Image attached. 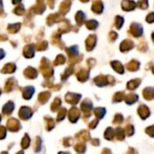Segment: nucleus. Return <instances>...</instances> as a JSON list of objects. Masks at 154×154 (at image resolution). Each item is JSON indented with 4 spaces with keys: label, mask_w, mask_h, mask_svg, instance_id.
I'll return each mask as SVG.
<instances>
[{
    "label": "nucleus",
    "mask_w": 154,
    "mask_h": 154,
    "mask_svg": "<svg viewBox=\"0 0 154 154\" xmlns=\"http://www.w3.org/2000/svg\"><path fill=\"white\" fill-rule=\"evenodd\" d=\"M124 97H125V94L123 92L116 93L115 96V101H121L122 99H124Z\"/></svg>",
    "instance_id": "obj_19"
},
{
    "label": "nucleus",
    "mask_w": 154,
    "mask_h": 154,
    "mask_svg": "<svg viewBox=\"0 0 154 154\" xmlns=\"http://www.w3.org/2000/svg\"><path fill=\"white\" fill-rule=\"evenodd\" d=\"M33 92H34L33 88H31V87L26 88L23 90V97H24V98H26V99L31 98V97L32 96Z\"/></svg>",
    "instance_id": "obj_6"
},
{
    "label": "nucleus",
    "mask_w": 154,
    "mask_h": 154,
    "mask_svg": "<svg viewBox=\"0 0 154 154\" xmlns=\"http://www.w3.org/2000/svg\"><path fill=\"white\" fill-rule=\"evenodd\" d=\"M140 116L143 118V119H145L147 118L149 116H150V111H149V108L143 105H142L140 107H139V111H138Z\"/></svg>",
    "instance_id": "obj_5"
},
{
    "label": "nucleus",
    "mask_w": 154,
    "mask_h": 154,
    "mask_svg": "<svg viewBox=\"0 0 154 154\" xmlns=\"http://www.w3.org/2000/svg\"><path fill=\"white\" fill-rule=\"evenodd\" d=\"M32 115V109L29 108V107H22L20 109V112H19V116L22 118V119H29Z\"/></svg>",
    "instance_id": "obj_1"
},
{
    "label": "nucleus",
    "mask_w": 154,
    "mask_h": 154,
    "mask_svg": "<svg viewBox=\"0 0 154 154\" xmlns=\"http://www.w3.org/2000/svg\"><path fill=\"white\" fill-rule=\"evenodd\" d=\"M0 120H1V116H0Z\"/></svg>",
    "instance_id": "obj_29"
},
{
    "label": "nucleus",
    "mask_w": 154,
    "mask_h": 154,
    "mask_svg": "<svg viewBox=\"0 0 154 154\" xmlns=\"http://www.w3.org/2000/svg\"><path fill=\"white\" fill-rule=\"evenodd\" d=\"M66 114H67V111H66V109H62V110H60V114H59V116H58V121H60V120H62V119L65 117Z\"/></svg>",
    "instance_id": "obj_21"
},
{
    "label": "nucleus",
    "mask_w": 154,
    "mask_h": 154,
    "mask_svg": "<svg viewBox=\"0 0 154 154\" xmlns=\"http://www.w3.org/2000/svg\"><path fill=\"white\" fill-rule=\"evenodd\" d=\"M60 154H69V153H64V152H60Z\"/></svg>",
    "instance_id": "obj_26"
},
{
    "label": "nucleus",
    "mask_w": 154,
    "mask_h": 154,
    "mask_svg": "<svg viewBox=\"0 0 154 154\" xmlns=\"http://www.w3.org/2000/svg\"><path fill=\"white\" fill-rule=\"evenodd\" d=\"M140 84V80H134V81H130V83L128 84V88L129 89H134L135 88H137Z\"/></svg>",
    "instance_id": "obj_16"
},
{
    "label": "nucleus",
    "mask_w": 154,
    "mask_h": 154,
    "mask_svg": "<svg viewBox=\"0 0 154 154\" xmlns=\"http://www.w3.org/2000/svg\"><path fill=\"white\" fill-rule=\"evenodd\" d=\"M18 154H23V152H19V153Z\"/></svg>",
    "instance_id": "obj_28"
},
{
    "label": "nucleus",
    "mask_w": 154,
    "mask_h": 154,
    "mask_svg": "<svg viewBox=\"0 0 154 154\" xmlns=\"http://www.w3.org/2000/svg\"><path fill=\"white\" fill-rule=\"evenodd\" d=\"M97 125V120L96 119V120H94V121L89 125V127H90V128H95Z\"/></svg>",
    "instance_id": "obj_25"
},
{
    "label": "nucleus",
    "mask_w": 154,
    "mask_h": 154,
    "mask_svg": "<svg viewBox=\"0 0 154 154\" xmlns=\"http://www.w3.org/2000/svg\"><path fill=\"white\" fill-rule=\"evenodd\" d=\"M1 154H7V153H6V152H2Z\"/></svg>",
    "instance_id": "obj_27"
},
{
    "label": "nucleus",
    "mask_w": 154,
    "mask_h": 154,
    "mask_svg": "<svg viewBox=\"0 0 154 154\" xmlns=\"http://www.w3.org/2000/svg\"><path fill=\"white\" fill-rule=\"evenodd\" d=\"M125 133H124V131L121 129V128H118L117 130H116V137H117V139L118 140H120V141H122L124 138H125Z\"/></svg>",
    "instance_id": "obj_17"
},
{
    "label": "nucleus",
    "mask_w": 154,
    "mask_h": 154,
    "mask_svg": "<svg viewBox=\"0 0 154 154\" xmlns=\"http://www.w3.org/2000/svg\"><path fill=\"white\" fill-rule=\"evenodd\" d=\"M0 94H1V91H0Z\"/></svg>",
    "instance_id": "obj_30"
},
{
    "label": "nucleus",
    "mask_w": 154,
    "mask_h": 154,
    "mask_svg": "<svg viewBox=\"0 0 154 154\" xmlns=\"http://www.w3.org/2000/svg\"><path fill=\"white\" fill-rule=\"evenodd\" d=\"M7 127H8V129H9L10 131L15 132V131H18V130H19V128H20V124H19V122H18L16 119L12 118V119H10V120L8 121V123H7Z\"/></svg>",
    "instance_id": "obj_2"
},
{
    "label": "nucleus",
    "mask_w": 154,
    "mask_h": 154,
    "mask_svg": "<svg viewBox=\"0 0 154 154\" xmlns=\"http://www.w3.org/2000/svg\"><path fill=\"white\" fill-rule=\"evenodd\" d=\"M125 100L126 101V103L128 105H131V104H133L138 100V97L136 95H129L126 97H125Z\"/></svg>",
    "instance_id": "obj_10"
},
{
    "label": "nucleus",
    "mask_w": 154,
    "mask_h": 154,
    "mask_svg": "<svg viewBox=\"0 0 154 154\" xmlns=\"http://www.w3.org/2000/svg\"><path fill=\"white\" fill-rule=\"evenodd\" d=\"M78 137H80V139H83L84 141H88V140H89V138H90L89 134H88V132H86V131H83V132H81L80 134H78Z\"/></svg>",
    "instance_id": "obj_13"
},
{
    "label": "nucleus",
    "mask_w": 154,
    "mask_h": 154,
    "mask_svg": "<svg viewBox=\"0 0 154 154\" xmlns=\"http://www.w3.org/2000/svg\"><path fill=\"white\" fill-rule=\"evenodd\" d=\"M50 96H51V94H50L49 92H42V93L40 94L38 99H39V101H40L41 103H45V102L49 99Z\"/></svg>",
    "instance_id": "obj_8"
},
{
    "label": "nucleus",
    "mask_w": 154,
    "mask_h": 154,
    "mask_svg": "<svg viewBox=\"0 0 154 154\" xmlns=\"http://www.w3.org/2000/svg\"><path fill=\"white\" fill-rule=\"evenodd\" d=\"M106 114V110L104 108H97L95 110V115L98 119H101Z\"/></svg>",
    "instance_id": "obj_11"
},
{
    "label": "nucleus",
    "mask_w": 154,
    "mask_h": 154,
    "mask_svg": "<svg viewBox=\"0 0 154 154\" xmlns=\"http://www.w3.org/2000/svg\"><path fill=\"white\" fill-rule=\"evenodd\" d=\"M80 99V95H77V94H73V93H69L66 96V101L69 102L71 105H76L79 100Z\"/></svg>",
    "instance_id": "obj_3"
},
{
    "label": "nucleus",
    "mask_w": 154,
    "mask_h": 154,
    "mask_svg": "<svg viewBox=\"0 0 154 154\" xmlns=\"http://www.w3.org/2000/svg\"><path fill=\"white\" fill-rule=\"evenodd\" d=\"M79 112L78 109L76 108H71L69 112V119L72 122V123H75L77 122V120L79 119Z\"/></svg>",
    "instance_id": "obj_4"
},
{
    "label": "nucleus",
    "mask_w": 154,
    "mask_h": 154,
    "mask_svg": "<svg viewBox=\"0 0 154 154\" xmlns=\"http://www.w3.org/2000/svg\"><path fill=\"white\" fill-rule=\"evenodd\" d=\"M143 95H144V97L148 100H151L153 98V89L152 88H146L144 91H143Z\"/></svg>",
    "instance_id": "obj_9"
},
{
    "label": "nucleus",
    "mask_w": 154,
    "mask_h": 154,
    "mask_svg": "<svg viewBox=\"0 0 154 154\" xmlns=\"http://www.w3.org/2000/svg\"><path fill=\"white\" fill-rule=\"evenodd\" d=\"M125 133H126L127 135H132L134 134V127H133V125H128L126 127L125 131Z\"/></svg>",
    "instance_id": "obj_20"
},
{
    "label": "nucleus",
    "mask_w": 154,
    "mask_h": 154,
    "mask_svg": "<svg viewBox=\"0 0 154 154\" xmlns=\"http://www.w3.org/2000/svg\"><path fill=\"white\" fill-rule=\"evenodd\" d=\"M47 122H48V130H51L52 127H54V122H53V120L52 119H50V118H48L47 119Z\"/></svg>",
    "instance_id": "obj_23"
},
{
    "label": "nucleus",
    "mask_w": 154,
    "mask_h": 154,
    "mask_svg": "<svg viewBox=\"0 0 154 154\" xmlns=\"http://www.w3.org/2000/svg\"><path fill=\"white\" fill-rule=\"evenodd\" d=\"M60 104H61V101H60L59 98H56V99L54 100V102L52 103V105H51V109H52L53 111L57 110V109L60 106Z\"/></svg>",
    "instance_id": "obj_14"
},
{
    "label": "nucleus",
    "mask_w": 154,
    "mask_h": 154,
    "mask_svg": "<svg viewBox=\"0 0 154 154\" xmlns=\"http://www.w3.org/2000/svg\"><path fill=\"white\" fill-rule=\"evenodd\" d=\"M114 135H115L114 130L111 129V128H108V129L106 130V134H105V136H106V138L107 140H112L113 137H114Z\"/></svg>",
    "instance_id": "obj_12"
},
{
    "label": "nucleus",
    "mask_w": 154,
    "mask_h": 154,
    "mask_svg": "<svg viewBox=\"0 0 154 154\" xmlns=\"http://www.w3.org/2000/svg\"><path fill=\"white\" fill-rule=\"evenodd\" d=\"M123 122V116L121 115H117L114 120V124H121Z\"/></svg>",
    "instance_id": "obj_22"
},
{
    "label": "nucleus",
    "mask_w": 154,
    "mask_h": 154,
    "mask_svg": "<svg viewBox=\"0 0 154 154\" xmlns=\"http://www.w3.org/2000/svg\"><path fill=\"white\" fill-rule=\"evenodd\" d=\"M14 110V104L12 102H8L3 108V112L5 115H8L10 113H12V111Z\"/></svg>",
    "instance_id": "obj_7"
},
{
    "label": "nucleus",
    "mask_w": 154,
    "mask_h": 154,
    "mask_svg": "<svg viewBox=\"0 0 154 154\" xmlns=\"http://www.w3.org/2000/svg\"><path fill=\"white\" fill-rule=\"evenodd\" d=\"M5 136V129L3 126H0V139H3Z\"/></svg>",
    "instance_id": "obj_24"
},
{
    "label": "nucleus",
    "mask_w": 154,
    "mask_h": 154,
    "mask_svg": "<svg viewBox=\"0 0 154 154\" xmlns=\"http://www.w3.org/2000/svg\"><path fill=\"white\" fill-rule=\"evenodd\" d=\"M29 144H30V139H29L28 135L25 134L22 141V146H23V148H27L29 146Z\"/></svg>",
    "instance_id": "obj_15"
},
{
    "label": "nucleus",
    "mask_w": 154,
    "mask_h": 154,
    "mask_svg": "<svg viewBox=\"0 0 154 154\" xmlns=\"http://www.w3.org/2000/svg\"><path fill=\"white\" fill-rule=\"evenodd\" d=\"M85 145L84 144H82V143H79L78 145H76V147H75V150L78 152H79V153H82V152H85Z\"/></svg>",
    "instance_id": "obj_18"
}]
</instances>
